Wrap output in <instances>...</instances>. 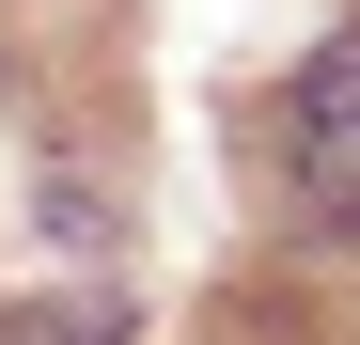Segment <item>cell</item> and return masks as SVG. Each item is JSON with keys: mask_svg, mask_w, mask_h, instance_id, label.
<instances>
[{"mask_svg": "<svg viewBox=\"0 0 360 345\" xmlns=\"http://www.w3.org/2000/svg\"><path fill=\"white\" fill-rule=\"evenodd\" d=\"M297 204L329 220V236H360V32L314 47V79H297Z\"/></svg>", "mask_w": 360, "mask_h": 345, "instance_id": "6da1fadb", "label": "cell"}, {"mask_svg": "<svg viewBox=\"0 0 360 345\" xmlns=\"http://www.w3.org/2000/svg\"><path fill=\"white\" fill-rule=\"evenodd\" d=\"M0 345H126V299H110V282H63V299H16V314H0Z\"/></svg>", "mask_w": 360, "mask_h": 345, "instance_id": "7a4b0ae2", "label": "cell"}]
</instances>
